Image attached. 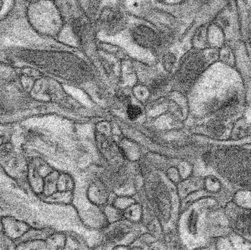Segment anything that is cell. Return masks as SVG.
<instances>
[{
    "instance_id": "cell-1",
    "label": "cell",
    "mask_w": 251,
    "mask_h": 250,
    "mask_svg": "<svg viewBox=\"0 0 251 250\" xmlns=\"http://www.w3.org/2000/svg\"><path fill=\"white\" fill-rule=\"evenodd\" d=\"M134 38L138 44L146 47L153 46L157 42L154 32L146 26L136 28Z\"/></svg>"
},
{
    "instance_id": "cell-2",
    "label": "cell",
    "mask_w": 251,
    "mask_h": 250,
    "mask_svg": "<svg viewBox=\"0 0 251 250\" xmlns=\"http://www.w3.org/2000/svg\"><path fill=\"white\" fill-rule=\"evenodd\" d=\"M235 227L240 233L251 236V211H246L238 216Z\"/></svg>"
},
{
    "instance_id": "cell-3",
    "label": "cell",
    "mask_w": 251,
    "mask_h": 250,
    "mask_svg": "<svg viewBox=\"0 0 251 250\" xmlns=\"http://www.w3.org/2000/svg\"><path fill=\"white\" fill-rule=\"evenodd\" d=\"M142 111L140 107L137 106L130 105L127 109V114H128V118L131 120H135L141 115Z\"/></svg>"
}]
</instances>
